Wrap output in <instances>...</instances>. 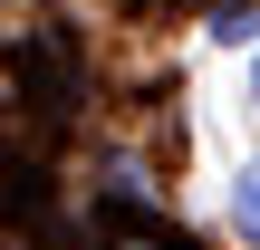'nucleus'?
Listing matches in <instances>:
<instances>
[{
    "label": "nucleus",
    "instance_id": "obj_2",
    "mask_svg": "<svg viewBox=\"0 0 260 250\" xmlns=\"http://www.w3.org/2000/svg\"><path fill=\"white\" fill-rule=\"evenodd\" d=\"M251 87H260V67H251Z\"/></svg>",
    "mask_w": 260,
    "mask_h": 250
},
{
    "label": "nucleus",
    "instance_id": "obj_1",
    "mask_svg": "<svg viewBox=\"0 0 260 250\" xmlns=\"http://www.w3.org/2000/svg\"><path fill=\"white\" fill-rule=\"evenodd\" d=\"M232 231H241V241L260 250V164L241 173V183H232Z\"/></svg>",
    "mask_w": 260,
    "mask_h": 250
}]
</instances>
